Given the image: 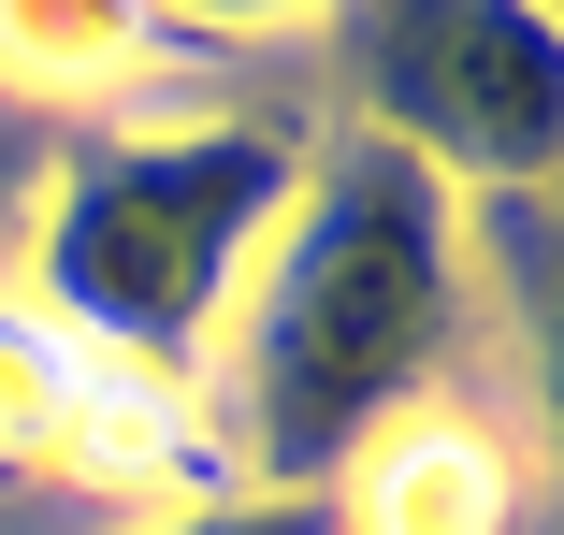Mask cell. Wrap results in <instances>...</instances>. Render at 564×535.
<instances>
[{
  "label": "cell",
  "mask_w": 564,
  "mask_h": 535,
  "mask_svg": "<svg viewBox=\"0 0 564 535\" xmlns=\"http://www.w3.org/2000/svg\"><path fill=\"white\" fill-rule=\"evenodd\" d=\"M304 188V131L275 117H174V131H87L44 160L30 188V232H15V290L58 318L73 348H101L145 391L217 376V334Z\"/></svg>",
  "instance_id": "cell-2"
},
{
  "label": "cell",
  "mask_w": 564,
  "mask_h": 535,
  "mask_svg": "<svg viewBox=\"0 0 564 535\" xmlns=\"http://www.w3.org/2000/svg\"><path fill=\"white\" fill-rule=\"evenodd\" d=\"M318 506L333 535H521V419H492L478 391H434L377 419Z\"/></svg>",
  "instance_id": "cell-5"
},
{
  "label": "cell",
  "mask_w": 564,
  "mask_h": 535,
  "mask_svg": "<svg viewBox=\"0 0 564 535\" xmlns=\"http://www.w3.org/2000/svg\"><path fill=\"white\" fill-rule=\"evenodd\" d=\"M0 492H73L101 521H160V506H217L247 478H232V449H217V419L188 391L117 376L0 275Z\"/></svg>",
  "instance_id": "cell-4"
},
{
  "label": "cell",
  "mask_w": 564,
  "mask_h": 535,
  "mask_svg": "<svg viewBox=\"0 0 564 535\" xmlns=\"http://www.w3.org/2000/svg\"><path fill=\"white\" fill-rule=\"evenodd\" d=\"M160 30H217V44H290V30H333L348 0H145Z\"/></svg>",
  "instance_id": "cell-8"
},
{
  "label": "cell",
  "mask_w": 564,
  "mask_h": 535,
  "mask_svg": "<svg viewBox=\"0 0 564 535\" xmlns=\"http://www.w3.org/2000/svg\"><path fill=\"white\" fill-rule=\"evenodd\" d=\"M30 188H44V145H30V117H0V275H15V232H30Z\"/></svg>",
  "instance_id": "cell-9"
},
{
  "label": "cell",
  "mask_w": 564,
  "mask_h": 535,
  "mask_svg": "<svg viewBox=\"0 0 564 535\" xmlns=\"http://www.w3.org/2000/svg\"><path fill=\"white\" fill-rule=\"evenodd\" d=\"M348 87L377 145H405L448 203L550 188L564 160V15L550 0H348Z\"/></svg>",
  "instance_id": "cell-3"
},
{
  "label": "cell",
  "mask_w": 564,
  "mask_h": 535,
  "mask_svg": "<svg viewBox=\"0 0 564 535\" xmlns=\"http://www.w3.org/2000/svg\"><path fill=\"white\" fill-rule=\"evenodd\" d=\"M101 535H333L318 492H217V506H160V521H101Z\"/></svg>",
  "instance_id": "cell-7"
},
{
  "label": "cell",
  "mask_w": 564,
  "mask_h": 535,
  "mask_svg": "<svg viewBox=\"0 0 564 535\" xmlns=\"http://www.w3.org/2000/svg\"><path fill=\"white\" fill-rule=\"evenodd\" d=\"M160 58L145 0H0V117H101Z\"/></svg>",
  "instance_id": "cell-6"
},
{
  "label": "cell",
  "mask_w": 564,
  "mask_h": 535,
  "mask_svg": "<svg viewBox=\"0 0 564 535\" xmlns=\"http://www.w3.org/2000/svg\"><path fill=\"white\" fill-rule=\"evenodd\" d=\"M478 348L464 304V203H448L405 145L333 131L304 145V188L217 334L203 419L247 492H333L377 419L434 405L448 362Z\"/></svg>",
  "instance_id": "cell-1"
}]
</instances>
